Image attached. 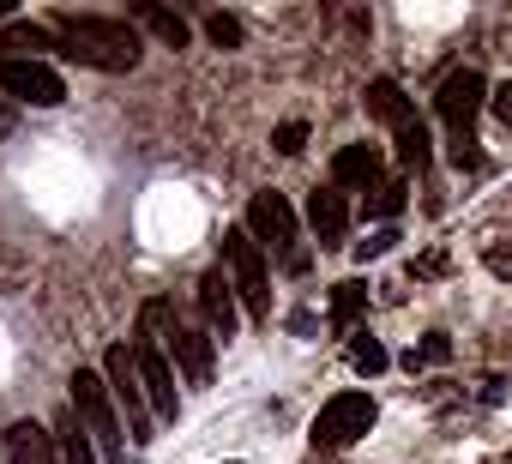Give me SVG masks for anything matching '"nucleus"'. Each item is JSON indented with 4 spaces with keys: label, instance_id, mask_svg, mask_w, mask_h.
Wrapping results in <instances>:
<instances>
[{
    "label": "nucleus",
    "instance_id": "2",
    "mask_svg": "<svg viewBox=\"0 0 512 464\" xmlns=\"http://www.w3.org/2000/svg\"><path fill=\"white\" fill-rule=\"evenodd\" d=\"M482 103H488V85H482V73L476 67H458V73H446V85H440V97H434V109H440V121H446V139H452V163L464 169V163H476V115H482Z\"/></svg>",
    "mask_w": 512,
    "mask_h": 464
},
{
    "label": "nucleus",
    "instance_id": "15",
    "mask_svg": "<svg viewBox=\"0 0 512 464\" xmlns=\"http://www.w3.org/2000/svg\"><path fill=\"white\" fill-rule=\"evenodd\" d=\"M133 19L163 43V49H187V19L181 13H169V7H157V0H139L133 7Z\"/></svg>",
    "mask_w": 512,
    "mask_h": 464
},
{
    "label": "nucleus",
    "instance_id": "12",
    "mask_svg": "<svg viewBox=\"0 0 512 464\" xmlns=\"http://www.w3.org/2000/svg\"><path fill=\"white\" fill-rule=\"evenodd\" d=\"M199 314H205L211 338H235V326H241V308H235V278H229L223 266H211V272L199 278Z\"/></svg>",
    "mask_w": 512,
    "mask_h": 464
},
{
    "label": "nucleus",
    "instance_id": "27",
    "mask_svg": "<svg viewBox=\"0 0 512 464\" xmlns=\"http://www.w3.org/2000/svg\"><path fill=\"white\" fill-rule=\"evenodd\" d=\"M488 109H494V121H500V127L512 133V79H506V85H500V91L488 97Z\"/></svg>",
    "mask_w": 512,
    "mask_h": 464
},
{
    "label": "nucleus",
    "instance_id": "8",
    "mask_svg": "<svg viewBox=\"0 0 512 464\" xmlns=\"http://www.w3.org/2000/svg\"><path fill=\"white\" fill-rule=\"evenodd\" d=\"M0 91H7L13 103H31V109H61L67 103V79L49 61H13V55H0Z\"/></svg>",
    "mask_w": 512,
    "mask_h": 464
},
{
    "label": "nucleus",
    "instance_id": "25",
    "mask_svg": "<svg viewBox=\"0 0 512 464\" xmlns=\"http://www.w3.org/2000/svg\"><path fill=\"white\" fill-rule=\"evenodd\" d=\"M392 248H398V229L386 223V229H374V236H368V242H356V260L368 266V260H380V254H392Z\"/></svg>",
    "mask_w": 512,
    "mask_h": 464
},
{
    "label": "nucleus",
    "instance_id": "22",
    "mask_svg": "<svg viewBox=\"0 0 512 464\" xmlns=\"http://www.w3.org/2000/svg\"><path fill=\"white\" fill-rule=\"evenodd\" d=\"M350 362H356V374H386V368H392L386 344L368 338V332H350Z\"/></svg>",
    "mask_w": 512,
    "mask_h": 464
},
{
    "label": "nucleus",
    "instance_id": "6",
    "mask_svg": "<svg viewBox=\"0 0 512 464\" xmlns=\"http://www.w3.org/2000/svg\"><path fill=\"white\" fill-rule=\"evenodd\" d=\"M223 266L235 272V296L247 302L253 320L272 314V272H266V248L247 229H223Z\"/></svg>",
    "mask_w": 512,
    "mask_h": 464
},
{
    "label": "nucleus",
    "instance_id": "11",
    "mask_svg": "<svg viewBox=\"0 0 512 464\" xmlns=\"http://www.w3.org/2000/svg\"><path fill=\"white\" fill-rule=\"evenodd\" d=\"M386 181V163H380V145H344L338 157H332V187L338 193H374Z\"/></svg>",
    "mask_w": 512,
    "mask_h": 464
},
{
    "label": "nucleus",
    "instance_id": "17",
    "mask_svg": "<svg viewBox=\"0 0 512 464\" xmlns=\"http://www.w3.org/2000/svg\"><path fill=\"white\" fill-rule=\"evenodd\" d=\"M0 49H13V61H43V49L61 55V37H55V25H13L0 37Z\"/></svg>",
    "mask_w": 512,
    "mask_h": 464
},
{
    "label": "nucleus",
    "instance_id": "3",
    "mask_svg": "<svg viewBox=\"0 0 512 464\" xmlns=\"http://www.w3.org/2000/svg\"><path fill=\"white\" fill-rule=\"evenodd\" d=\"M241 229H247V236L260 242V248H272L296 278L308 272V254L296 248V242H302V223H296V205H290L284 193H272V187H266V193H253V199H247V223H241Z\"/></svg>",
    "mask_w": 512,
    "mask_h": 464
},
{
    "label": "nucleus",
    "instance_id": "23",
    "mask_svg": "<svg viewBox=\"0 0 512 464\" xmlns=\"http://www.w3.org/2000/svg\"><path fill=\"white\" fill-rule=\"evenodd\" d=\"M446 356H452V338H446V332H428V338H422V344L404 356V368L416 374V368H428V362H446Z\"/></svg>",
    "mask_w": 512,
    "mask_h": 464
},
{
    "label": "nucleus",
    "instance_id": "24",
    "mask_svg": "<svg viewBox=\"0 0 512 464\" xmlns=\"http://www.w3.org/2000/svg\"><path fill=\"white\" fill-rule=\"evenodd\" d=\"M205 37H211L217 49H241V37H247V31H241V19H235V13H211V19H205Z\"/></svg>",
    "mask_w": 512,
    "mask_h": 464
},
{
    "label": "nucleus",
    "instance_id": "21",
    "mask_svg": "<svg viewBox=\"0 0 512 464\" xmlns=\"http://www.w3.org/2000/svg\"><path fill=\"white\" fill-rule=\"evenodd\" d=\"M404 193H410L404 181H380V187L368 193V205H362V211H368V217H380V229H386V223H398V217H404Z\"/></svg>",
    "mask_w": 512,
    "mask_h": 464
},
{
    "label": "nucleus",
    "instance_id": "26",
    "mask_svg": "<svg viewBox=\"0 0 512 464\" xmlns=\"http://www.w3.org/2000/svg\"><path fill=\"white\" fill-rule=\"evenodd\" d=\"M272 145H278V151H284V157H296V151H302V145H308V121H284V127H278V133H272Z\"/></svg>",
    "mask_w": 512,
    "mask_h": 464
},
{
    "label": "nucleus",
    "instance_id": "7",
    "mask_svg": "<svg viewBox=\"0 0 512 464\" xmlns=\"http://www.w3.org/2000/svg\"><path fill=\"white\" fill-rule=\"evenodd\" d=\"M103 380H109V398L127 410V422H133V440H151V398H145V380H139L133 344H115V350L103 356Z\"/></svg>",
    "mask_w": 512,
    "mask_h": 464
},
{
    "label": "nucleus",
    "instance_id": "1",
    "mask_svg": "<svg viewBox=\"0 0 512 464\" xmlns=\"http://www.w3.org/2000/svg\"><path fill=\"white\" fill-rule=\"evenodd\" d=\"M55 37H61V55L79 61V67H97V73H133L145 43L127 19H97V13H55Z\"/></svg>",
    "mask_w": 512,
    "mask_h": 464
},
{
    "label": "nucleus",
    "instance_id": "19",
    "mask_svg": "<svg viewBox=\"0 0 512 464\" xmlns=\"http://www.w3.org/2000/svg\"><path fill=\"white\" fill-rule=\"evenodd\" d=\"M55 446H61V464H97V446H91V434H85L79 416L55 422Z\"/></svg>",
    "mask_w": 512,
    "mask_h": 464
},
{
    "label": "nucleus",
    "instance_id": "9",
    "mask_svg": "<svg viewBox=\"0 0 512 464\" xmlns=\"http://www.w3.org/2000/svg\"><path fill=\"white\" fill-rule=\"evenodd\" d=\"M169 356L187 374V386H211V368H217V338L211 332H199V326L169 314Z\"/></svg>",
    "mask_w": 512,
    "mask_h": 464
},
{
    "label": "nucleus",
    "instance_id": "29",
    "mask_svg": "<svg viewBox=\"0 0 512 464\" xmlns=\"http://www.w3.org/2000/svg\"><path fill=\"white\" fill-rule=\"evenodd\" d=\"M13 127H19V109H13V103H7V97H0V139H7V133H13Z\"/></svg>",
    "mask_w": 512,
    "mask_h": 464
},
{
    "label": "nucleus",
    "instance_id": "14",
    "mask_svg": "<svg viewBox=\"0 0 512 464\" xmlns=\"http://www.w3.org/2000/svg\"><path fill=\"white\" fill-rule=\"evenodd\" d=\"M7 452H13V464H55V458H61L55 434L37 428V422H13V428H7Z\"/></svg>",
    "mask_w": 512,
    "mask_h": 464
},
{
    "label": "nucleus",
    "instance_id": "18",
    "mask_svg": "<svg viewBox=\"0 0 512 464\" xmlns=\"http://www.w3.org/2000/svg\"><path fill=\"white\" fill-rule=\"evenodd\" d=\"M392 133H398V163H404V169H422V163L434 157V145H428V121H422V115H404Z\"/></svg>",
    "mask_w": 512,
    "mask_h": 464
},
{
    "label": "nucleus",
    "instance_id": "16",
    "mask_svg": "<svg viewBox=\"0 0 512 464\" xmlns=\"http://www.w3.org/2000/svg\"><path fill=\"white\" fill-rule=\"evenodd\" d=\"M362 103H368V115H374V121H386V127H398L404 115H416L398 79H368V97H362Z\"/></svg>",
    "mask_w": 512,
    "mask_h": 464
},
{
    "label": "nucleus",
    "instance_id": "28",
    "mask_svg": "<svg viewBox=\"0 0 512 464\" xmlns=\"http://www.w3.org/2000/svg\"><path fill=\"white\" fill-rule=\"evenodd\" d=\"M488 272H494V278H512V242H494V248H488Z\"/></svg>",
    "mask_w": 512,
    "mask_h": 464
},
{
    "label": "nucleus",
    "instance_id": "30",
    "mask_svg": "<svg viewBox=\"0 0 512 464\" xmlns=\"http://www.w3.org/2000/svg\"><path fill=\"white\" fill-rule=\"evenodd\" d=\"M229 464H235V458H229Z\"/></svg>",
    "mask_w": 512,
    "mask_h": 464
},
{
    "label": "nucleus",
    "instance_id": "5",
    "mask_svg": "<svg viewBox=\"0 0 512 464\" xmlns=\"http://www.w3.org/2000/svg\"><path fill=\"white\" fill-rule=\"evenodd\" d=\"M374 416H380L374 392H338V398L320 404L308 440H314V452H344V446H356V440L374 428Z\"/></svg>",
    "mask_w": 512,
    "mask_h": 464
},
{
    "label": "nucleus",
    "instance_id": "4",
    "mask_svg": "<svg viewBox=\"0 0 512 464\" xmlns=\"http://www.w3.org/2000/svg\"><path fill=\"white\" fill-rule=\"evenodd\" d=\"M73 416L85 422V434H91V446L97 452H121L127 446V428H121V410H115V398H109V380L97 374V368H79L73 374Z\"/></svg>",
    "mask_w": 512,
    "mask_h": 464
},
{
    "label": "nucleus",
    "instance_id": "10",
    "mask_svg": "<svg viewBox=\"0 0 512 464\" xmlns=\"http://www.w3.org/2000/svg\"><path fill=\"white\" fill-rule=\"evenodd\" d=\"M133 362H139V380H145L151 410H157L163 422H175V416H181V392H175V368H169V356H163L151 338H133Z\"/></svg>",
    "mask_w": 512,
    "mask_h": 464
},
{
    "label": "nucleus",
    "instance_id": "20",
    "mask_svg": "<svg viewBox=\"0 0 512 464\" xmlns=\"http://www.w3.org/2000/svg\"><path fill=\"white\" fill-rule=\"evenodd\" d=\"M362 308H368V284H362V278H344V284H332V326H338V332H350Z\"/></svg>",
    "mask_w": 512,
    "mask_h": 464
},
{
    "label": "nucleus",
    "instance_id": "13",
    "mask_svg": "<svg viewBox=\"0 0 512 464\" xmlns=\"http://www.w3.org/2000/svg\"><path fill=\"white\" fill-rule=\"evenodd\" d=\"M308 229H314L320 248H344V236H350V193L314 187L308 193Z\"/></svg>",
    "mask_w": 512,
    "mask_h": 464
}]
</instances>
